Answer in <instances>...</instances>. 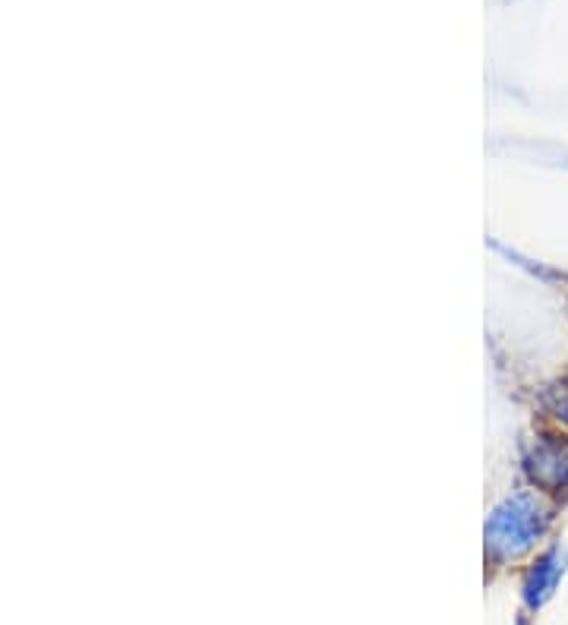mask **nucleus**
<instances>
[{
	"mask_svg": "<svg viewBox=\"0 0 568 625\" xmlns=\"http://www.w3.org/2000/svg\"><path fill=\"white\" fill-rule=\"evenodd\" d=\"M559 572H562V566H559V553H550V556H543L540 562H537V569L531 572V578H527V603H531V607H540V603L553 594V588H556V581H559Z\"/></svg>",
	"mask_w": 568,
	"mask_h": 625,
	"instance_id": "f03ea898",
	"label": "nucleus"
},
{
	"mask_svg": "<svg viewBox=\"0 0 568 625\" xmlns=\"http://www.w3.org/2000/svg\"><path fill=\"white\" fill-rule=\"evenodd\" d=\"M540 534H543V512L531 499L512 502V506L499 512L493 521V547H499L505 556L524 553Z\"/></svg>",
	"mask_w": 568,
	"mask_h": 625,
	"instance_id": "f257e3e1",
	"label": "nucleus"
}]
</instances>
